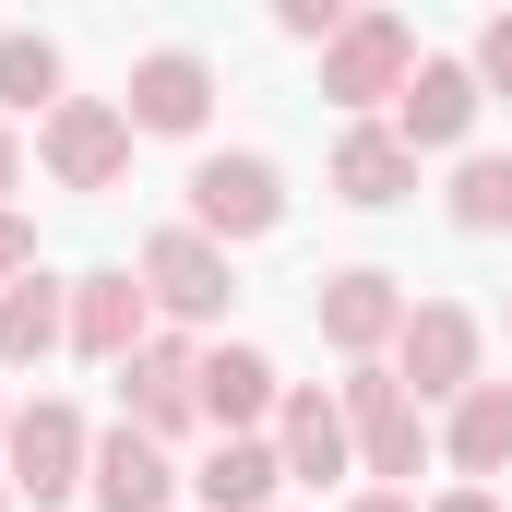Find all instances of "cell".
Segmentation results:
<instances>
[{"instance_id": "27", "label": "cell", "mask_w": 512, "mask_h": 512, "mask_svg": "<svg viewBox=\"0 0 512 512\" xmlns=\"http://www.w3.org/2000/svg\"><path fill=\"white\" fill-rule=\"evenodd\" d=\"M12 179H24V143H12V131H0V191H12Z\"/></svg>"}, {"instance_id": "24", "label": "cell", "mask_w": 512, "mask_h": 512, "mask_svg": "<svg viewBox=\"0 0 512 512\" xmlns=\"http://www.w3.org/2000/svg\"><path fill=\"white\" fill-rule=\"evenodd\" d=\"M24 274H36V227L0 203V286H24Z\"/></svg>"}, {"instance_id": "20", "label": "cell", "mask_w": 512, "mask_h": 512, "mask_svg": "<svg viewBox=\"0 0 512 512\" xmlns=\"http://www.w3.org/2000/svg\"><path fill=\"white\" fill-rule=\"evenodd\" d=\"M453 227L465 239H501L512 227V155H465L453 167Z\"/></svg>"}, {"instance_id": "17", "label": "cell", "mask_w": 512, "mask_h": 512, "mask_svg": "<svg viewBox=\"0 0 512 512\" xmlns=\"http://www.w3.org/2000/svg\"><path fill=\"white\" fill-rule=\"evenodd\" d=\"M274 405H286V382H274L262 346H203V417L227 441H251V417H274Z\"/></svg>"}, {"instance_id": "21", "label": "cell", "mask_w": 512, "mask_h": 512, "mask_svg": "<svg viewBox=\"0 0 512 512\" xmlns=\"http://www.w3.org/2000/svg\"><path fill=\"white\" fill-rule=\"evenodd\" d=\"M0 108H60V48L48 36H0Z\"/></svg>"}, {"instance_id": "9", "label": "cell", "mask_w": 512, "mask_h": 512, "mask_svg": "<svg viewBox=\"0 0 512 512\" xmlns=\"http://www.w3.org/2000/svg\"><path fill=\"white\" fill-rule=\"evenodd\" d=\"M489 108V84H477V60H417L405 72V96H393V131H405V155H441V143H465Z\"/></svg>"}, {"instance_id": "29", "label": "cell", "mask_w": 512, "mask_h": 512, "mask_svg": "<svg viewBox=\"0 0 512 512\" xmlns=\"http://www.w3.org/2000/svg\"><path fill=\"white\" fill-rule=\"evenodd\" d=\"M0 512H12V477H0Z\"/></svg>"}, {"instance_id": "28", "label": "cell", "mask_w": 512, "mask_h": 512, "mask_svg": "<svg viewBox=\"0 0 512 512\" xmlns=\"http://www.w3.org/2000/svg\"><path fill=\"white\" fill-rule=\"evenodd\" d=\"M0 441H12V405H0Z\"/></svg>"}, {"instance_id": "25", "label": "cell", "mask_w": 512, "mask_h": 512, "mask_svg": "<svg viewBox=\"0 0 512 512\" xmlns=\"http://www.w3.org/2000/svg\"><path fill=\"white\" fill-rule=\"evenodd\" d=\"M429 512H501V501H489V489H453V501H429Z\"/></svg>"}, {"instance_id": "2", "label": "cell", "mask_w": 512, "mask_h": 512, "mask_svg": "<svg viewBox=\"0 0 512 512\" xmlns=\"http://www.w3.org/2000/svg\"><path fill=\"white\" fill-rule=\"evenodd\" d=\"M405 72H417V24L405 12H346V36L322 48V96L346 120H370L382 96H405Z\"/></svg>"}, {"instance_id": "13", "label": "cell", "mask_w": 512, "mask_h": 512, "mask_svg": "<svg viewBox=\"0 0 512 512\" xmlns=\"http://www.w3.org/2000/svg\"><path fill=\"white\" fill-rule=\"evenodd\" d=\"M274 453H286V477H310V489H322V477H346V465H358L346 405H334L322 382H286V405H274Z\"/></svg>"}, {"instance_id": "3", "label": "cell", "mask_w": 512, "mask_h": 512, "mask_svg": "<svg viewBox=\"0 0 512 512\" xmlns=\"http://www.w3.org/2000/svg\"><path fill=\"white\" fill-rule=\"evenodd\" d=\"M191 227L227 251V239H274L286 227V167L274 155H203L191 167Z\"/></svg>"}, {"instance_id": "22", "label": "cell", "mask_w": 512, "mask_h": 512, "mask_svg": "<svg viewBox=\"0 0 512 512\" xmlns=\"http://www.w3.org/2000/svg\"><path fill=\"white\" fill-rule=\"evenodd\" d=\"M477 84H489V96H512V12H489V24H477Z\"/></svg>"}, {"instance_id": "15", "label": "cell", "mask_w": 512, "mask_h": 512, "mask_svg": "<svg viewBox=\"0 0 512 512\" xmlns=\"http://www.w3.org/2000/svg\"><path fill=\"white\" fill-rule=\"evenodd\" d=\"M334 191H346L358 215L405 203V191H417V155H405V131H393V120H346V143H334Z\"/></svg>"}, {"instance_id": "11", "label": "cell", "mask_w": 512, "mask_h": 512, "mask_svg": "<svg viewBox=\"0 0 512 512\" xmlns=\"http://www.w3.org/2000/svg\"><path fill=\"white\" fill-rule=\"evenodd\" d=\"M120 405H131V429H143V441H179V429L203 417V346L155 334V346L120 370Z\"/></svg>"}, {"instance_id": "12", "label": "cell", "mask_w": 512, "mask_h": 512, "mask_svg": "<svg viewBox=\"0 0 512 512\" xmlns=\"http://www.w3.org/2000/svg\"><path fill=\"white\" fill-rule=\"evenodd\" d=\"M203 108H215V72L191 60V48H155V60H131V96H120V120L131 131H203Z\"/></svg>"}, {"instance_id": "7", "label": "cell", "mask_w": 512, "mask_h": 512, "mask_svg": "<svg viewBox=\"0 0 512 512\" xmlns=\"http://www.w3.org/2000/svg\"><path fill=\"white\" fill-rule=\"evenodd\" d=\"M310 322H322V346H334L346 370H370L393 334H405V298H393V274H382V262H346V274H322Z\"/></svg>"}, {"instance_id": "26", "label": "cell", "mask_w": 512, "mask_h": 512, "mask_svg": "<svg viewBox=\"0 0 512 512\" xmlns=\"http://www.w3.org/2000/svg\"><path fill=\"white\" fill-rule=\"evenodd\" d=\"M346 512H417V501H405V489H370V501H346Z\"/></svg>"}, {"instance_id": "19", "label": "cell", "mask_w": 512, "mask_h": 512, "mask_svg": "<svg viewBox=\"0 0 512 512\" xmlns=\"http://www.w3.org/2000/svg\"><path fill=\"white\" fill-rule=\"evenodd\" d=\"M441 453L465 465V477H501L512 465V382H477L453 417H441Z\"/></svg>"}, {"instance_id": "14", "label": "cell", "mask_w": 512, "mask_h": 512, "mask_svg": "<svg viewBox=\"0 0 512 512\" xmlns=\"http://www.w3.org/2000/svg\"><path fill=\"white\" fill-rule=\"evenodd\" d=\"M167 489H179V477H167V441H143L131 417L96 441V465H84V501L96 512H167Z\"/></svg>"}, {"instance_id": "10", "label": "cell", "mask_w": 512, "mask_h": 512, "mask_svg": "<svg viewBox=\"0 0 512 512\" xmlns=\"http://www.w3.org/2000/svg\"><path fill=\"white\" fill-rule=\"evenodd\" d=\"M143 346H155V298H143V274H84V286H72V358L131 370Z\"/></svg>"}, {"instance_id": "6", "label": "cell", "mask_w": 512, "mask_h": 512, "mask_svg": "<svg viewBox=\"0 0 512 512\" xmlns=\"http://www.w3.org/2000/svg\"><path fill=\"white\" fill-rule=\"evenodd\" d=\"M143 298H155L167 322H227L239 274H227V251H215L203 227H155V239H143Z\"/></svg>"}, {"instance_id": "16", "label": "cell", "mask_w": 512, "mask_h": 512, "mask_svg": "<svg viewBox=\"0 0 512 512\" xmlns=\"http://www.w3.org/2000/svg\"><path fill=\"white\" fill-rule=\"evenodd\" d=\"M60 346H72V286H60V274L0 286V370H36V358H60Z\"/></svg>"}, {"instance_id": "18", "label": "cell", "mask_w": 512, "mask_h": 512, "mask_svg": "<svg viewBox=\"0 0 512 512\" xmlns=\"http://www.w3.org/2000/svg\"><path fill=\"white\" fill-rule=\"evenodd\" d=\"M274 489H286V453H274V441H215L203 477H191V501H203V512H286Z\"/></svg>"}, {"instance_id": "1", "label": "cell", "mask_w": 512, "mask_h": 512, "mask_svg": "<svg viewBox=\"0 0 512 512\" xmlns=\"http://www.w3.org/2000/svg\"><path fill=\"white\" fill-rule=\"evenodd\" d=\"M334 405H346V441H358V465H370L382 489L429 465V405L393 382L382 358H370V370H346V382H334Z\"/></svg>"}, {"instance_id": "4", "label": "cell", "mask_w": 512, "mask_h": 512, "mask_svg": "<svg viewBox=\"0 0 512 512\" xmlns=\"http://www.w3.org/2000/svg\"><path fill=\"white\" fill-rule=\"evenodd\" d=\"M36 155H48V179H60V191H108V179L131 167L120 96H60V108L36 120Z\"/></svg>"}, {"instance_id": "8", "label": "cell", "mask_w": 512, "mask_h": 512, "mask_svg": "<svg viewBox=\"0 0 512 512\" xmlns=\"http://www.w3.org/2000/svg\"><path fill=\"white\" fill-rule=\"evenodd\" d=\"M393 382L417 393H477V310H453V298H429V310H405V334H393Z\"/></svg>"}, {"instance_id": "23", "label": "cell", "mask_w": 512, "mask_h": 512, "mask_svg": "<svg viewBox=\"0 0 512 512\" xmlns=\"http://www.w3.org/2000/svg\"><path fill=\"white\" fill-rule=\"evenodd\" d=\"M274 24H286V36H298V48H334V36H346V12H334V0H286V12H274Z\"/></svg>"}, {"instance_id": "5", "label": "cell", "mask_w": 512, "mask_h": 512, "mask_svg": "<svg viewBox=\"0 0 512 512\" xmlns=\"http://www.w3.org/2000/svg\"><path fill=\"white\" fill-rule=\"evenodd\" d=\"M0 453H12V501H72V489H84V465H96V441H84V417H72V405H60V393H48V405H12V441H0Z\"/></svg>"}]
</instances>
